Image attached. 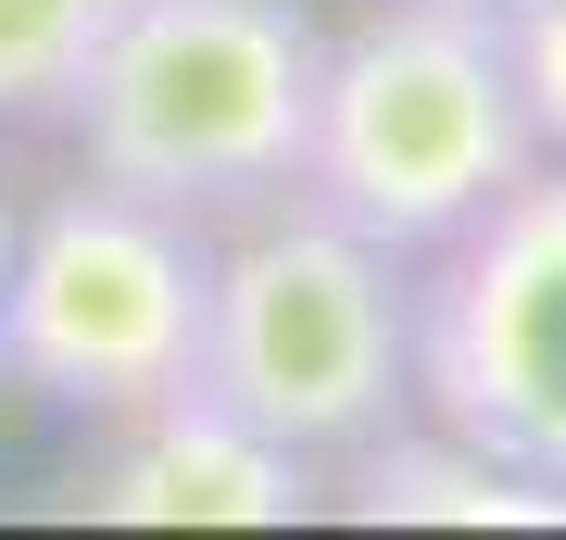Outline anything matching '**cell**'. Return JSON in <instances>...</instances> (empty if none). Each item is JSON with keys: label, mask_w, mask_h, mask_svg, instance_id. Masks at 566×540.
<instances>
[{"label": "cell", "mask_w": 566, "mask_h": 540, "mask_svg": "<svg viewBox=\"0 0 566 540\" xmlns=\"http://www.w3.org/2000/svg\"><path fill=\"white\" fill-rule=\"evenodd\" d=\"M315 76H327V25L303 0H126L63 126H76L88 177L214 226L303 189Z\"/></svg>", "instance_id": "cell-1"}, {"label": "cell", "mask_w": 566, "mask_h": 540, "mask_svg": "<svg viewBox=\"0 0 566 540\" xmlns=\"http://www.w3.org/2000/svg\"><path fill=\"white\" fill-rule=\"evenodd\" d=\"M202 390L315 465L403 427L416 415V277H403V252L340 226L303 189L227 214L214 315H202Z\"/></svg>", "instance_id": "cell-2"}, {"label": "cell", "mask_w": 566, "mask_h": 540, "mask_svg": "<svg viewBox=\"0 0 566 540\" xmlns=\"http://www.w3.org/2000/svg\"><path fill=\"white\" fill-rule=\"evenodd\" d=\"M542 139L516 114L504 39L491 13H453V0H378L327 39L315 76V139H303V201H327L340 226L390 252H441L453 226H479L504 201Z\"/></svg>", "instance_id": "cell-3"}, {"label": "cell", "mask_w": 566, "mask_h": 540, "mask_svg": "<svg viewBox=\"0 0 566 540\" xmlns=\"http://www.w3.org/2000/svg\"><path fill=\"white\" fill-rule=\"evenodd\" d=\"M214 315V240L202 214L76 177L13 226V289H0V378L51 415H139V402L202 378Z\"/></svg>", "instance_id": "cell-4"}, {"label": "cell", "mask_w": 566, "mask_h": 540, "mask_svg": "<svg viewBox=\"0 0 566 540\" xmlns=\"http://www.w3.org/2000/svg\"><path fill=\"white\" fill-rule=\"evenodd\" d=\"M416 402L566 490V163H528L441 240V277L416 289Z\"/></svg>", "instance_id": "cell-5"}, {"label": "cell", "mask_w": 566, "mask_h": 540, "mask_svg": "<svg viewBox=\"0 0 566 540\" xmlns=\"http://www.w3.org/2000/svg\"><path fill=\"white\" fill-rule=\"evenodd\" d=\"M63 502L102 528H290L315 516V453L264 441L252 415H227L189 378L139 415H102V453L63 478Z\"/></svg>", "instance_id": "cell-6"}, {"label": "cell", "mask_w": 566, "mask_h": 540, "mask_svg": "<svg viewBox=\"0 0 566 540\" xmlns=\"http://www.w3.org/2000/svg\"><path fill=\"white\" fill-rule=\"evenodd\" d=\"M340 516L365 528H566V490L528 478V465L479 453L465 427H378L365 453H340Z\"/></svg>", "instance_id": "cell-7"}, {"label": "cell", "mask_w": 566, "mask_h": 540, "mask_svg": "<svg viewBox=\"0 0 566 540\" xmlns=\"http://www.w3.org/2000/svg\"><path fill=\"white\" fill-rule=\"evenodd\" d=\"M126 0H0V126L25 114H63L88 76V51L114 39Z\"/></svg>", "instance_id": "cell-8"}, {"label": "cell", "mask_w": 566, "mask_h": 540, "mask_svg": "<svg viewBox=\"0 0 566 540\" xmlns=\"http://www.w3.org/2000/svg\"><path fill=\"white\" fill-rule=\"evenodd\" d=\"M491 39H504V76H516L542 163H566V0H491Z\"/></svg>", "instance_id": "cell-9"}, {"label": "cell", "mask_w": 566, "mask_h": 540, "mask_svg": "<svg viewBox=\"0 0 566 540\" xmlns=\"http://www.w3.org/2000/svg\"><path fill=\"white\" fill-rule=\"evenodd\" d=\"M13 226H25V214H13V201H0V289H13Z\"/></svg>", "instance_id": "cell-10"}, {"label": "cell", "mask_w": 566, "mask_h": 540, "mask_svg": "<svg viewBox=\"0 0 566 540\" xmlns=\"http://www.w3.org/2000/svg\"><path fill=\"white\" fill-rule=\"evenodd\" d=\"M453 13H491V0H453Z\"/></svg>", "instance_id": "cell-11"}]
</instances>
